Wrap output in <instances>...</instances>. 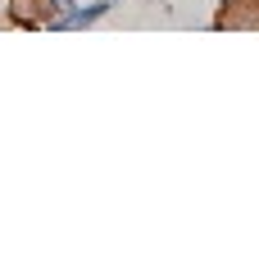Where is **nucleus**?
Instances as JSON below:
<instances>
[{
	"label": "nucleus",
	"mask_w": 259,
	"mask_h": 259,
	"mask_svg": "<svg viewBox=\"0 0 259 259\" xmlns=\"http://www.w3.org/2000/svg\"><path fill=\"white\" fill-rule=\"evenodd\" d=\"M100 14H105V5H91V9H73V14H64V18H55V27H82V23L100 18Z\"/></svg>",
	"instance_id": "f257e3e1"
}]
</instances>
